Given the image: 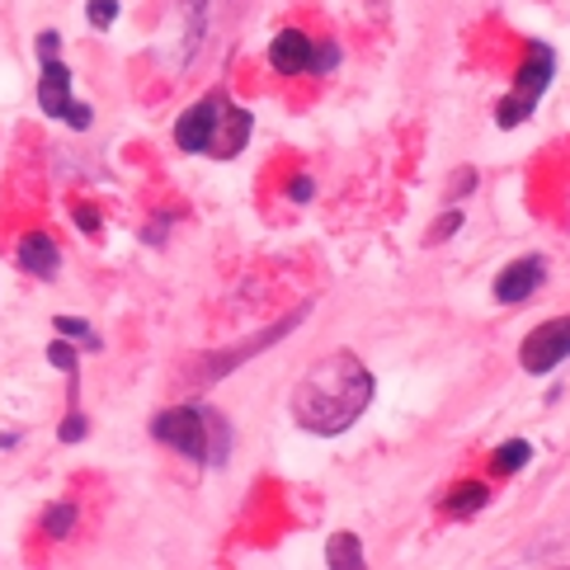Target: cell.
<instances>
[{"instance_id": "cell-1", "label": "cell", "mask_w": 570, "mask_h": 570, "mask_svg": "<svg viewBox=\"0 0 570 570\" xmlns=\"http://www.w3.org/2000/svg\"><path fill=\"white\" fill-rule=\"evenodd\" d=\"M368 401H372V372L349 349H340L302 372V382L293 387V420L307 434L330 439L345 434L368 411Z\"/></svg>"}, {"instance_id": "cell-2", "label": "cell", "mask_w": 570, "mask_h": 570, "mask_svg": "<svg viewBox=\"0 0 570 570\" xmlns=\"http://www.w3.org/2000/svg\"><path fill=\"white\" fill-rule=\"evenodd\" d=\"M151 434L166 443V448L203 462V467H222L226 453H231L226 420L218 411H208V405H175V411H160L151 420Z\"/></svg>"}, {"instance_id": "cell-3", "label": "cell", "mask_w": 570, "mask_h": 570, "mask_svg": "<svg viewBox=\"0 0 570 570\" xmlns=\"http://www.w3.org/2000/svg\"><path fill=\"white\" fill-rule=\"evenodd\" d=\"M561 359H570V316L542 320V326L519 345V363L528 372H551Z\"/></svg>"}, {"instance_id": "cell-4", "label": "cell", "mask_w": 570, "mask_h": 570, "mask_svg": "<svg viewBox=\"0 0 570 570\" xmlns=\"http://www.w3.org/2000/svg\"><path fill=\"white\" fill-rule=\"evenodd\" d=\"M222 95H208V99H199L193 109L175 123V141H180V151H208V141H212V133H218V114H222Z\"/></svg>"}, {"instance_id": "cell-5", "label": "cell", "mask_w": 570, "mask_h": 570, "mask_svg": "<svg viewBox=\"0 0 570 570\" xmlns=\"http://www.w3.org/2000/svg\"><path fill=\"white\" fill-rule=\"evenodd\" d=\"M542 278H547L542 260L538 255H524V260H514V264H505V270H500V278H495V297H500L505 307H514V302H528L532 293L542 288Z\"/></svg>"}, {"instance_id": "cell-6", "label": "cell", "mask_w": 570, "mask_h": 570, "mask_svg": "<svg viewBox=\"0 0 570 570\" xmlns=\"http://www.w3.org/2000/svg\"><path fill=\"white\" fill-rule=\"evenodd\" d=\"M251 128H255V118H251V114L236 109V104H222V114H218V133H212L208 151L218 156V160L241 156V151H245V141H251Z\"/></svg>"}, {"instance_id": "cell-7", "label": "cell", "mask_w": 570, "mask_h": 570, "mask_svg": "<svg viewBox=\"0 0 570 570\" xmlns=\"http://www.w3.org/2000/svg\"><path fill=\"white\" fill-rule=\"evenodd\" d=\"M551 71H557V57H551V48H547V43H532V48H528V62L519 66V85H514V95H519L528 109H538L542 91L551 85Z\"/></svg>"}, {"instance_id": "cell-8", "label": "cell", "mask_w": 570, "mask_h": 570, "mask_svg": "<svg viewBox=\"0 0 570 570\" xmlns=\"http://www.w3.org/2000/svg\"><path fill=\"white\" fill-rule=\"evenodd\" d=\"M312 52H316V43L307 39V33L283 29L278 39L270 43V62H274L278 76H302V71H312Z\"/></svg>"}, {"instance_id": "cell-9", "label": "cell", "mask_w": 570, "mask_h": 570, "mask_svg": "<svg viewBox=\"0 0 570 570\" xmlns=\"http://www.w3.org/2000/svg\"><path fill=\"white\" fill-rule=\"evenodd\" d=\"M71 104V71L62 57L43 62V81H39V109L48 118H62V109Z\"/></svg>"}, {"instance_id": "cell-10", "label": "cell", "mask_w": 570, "mask_h": 570, "mask_svg": "<svg viewBox=\"0 0 570 570\" xmlns=\"http://www.w3.org/2000/svg\"><path fill=\"white\" fill-rule=\"evenodd\" d=\"M20 264H24L29 274L52 278V274H57V264H62V255H57V245H52L43 231H33V236L20 241Z\"/></svg>"}, {"instance_id": "cell-11", "label": "cell", "mask_w": 570, "mask_h": 570, "mask_svg": "<svg viewBox=\"0 0 570 570\" xmlns=\"http://www.w3.org/2000/svg\"><path fill=\"white\" fill-rule=\"evenodd\" d=\"M486 505H490V490L481 486V481H467V486L448 490V500H443V509L457 514V519H472V514H476V509H486Z\"/></svg>"}, {"instance_id": "cell-12", "label": "cell", "mask_w": 570, "mask_h": 570, "mask_svg": "<svg viewBox=\"0 0 570 570\" xmlns=\"http://www.w3.org/2000/svg\"><path fill=\"white\" fill-rule=\"evenodd\" d=\"M326 561H330L335 570H363V547H359V538H353V532H335Z\"/></svg>"}, {"instance_id": "cell-13", "label": "cell", "mask_w": 570, "mask_h": 570, "mask_svg": "<svg viewBox=\"0 0 570 570\" xmlns=\"http://www.w3.org/2000/svg\"><path fill=\"white\" fill-rule=\"evenodd\" d=\"M528 457H532V448L524 439H514V443H505V448L495 453V472H519V467H528Z\"/></svg>"}, {"instance_id": "cell-14", "label": "cell", "mask_w": 570, "mask_h": 570, "mask_svg": "<svg viewBox=\"0 0 570 570\" xmlns=\"http://www.w3.org/2000/svg\"><path fill=\"white\" fill-rule=\"evenodd\" d=\"M57 335H66V340H81L85 349H99V335L85 326L81 316H57Z\"/></svg>"}, {"instance_id": "cell-15", "label": "cell", "mask_w": 570, "mask_h": 570, "mask_svg": "<svg viewBox=\"0 0 570 570\" xmlns=\"http://www.w3.org/2000/svg\"><path fill=\"white\" fill-rule=\"evenodd\" d=\"M43 528H48V538H66V532L76 528V505H52Z\"/></svg>"}, {"instance_id": "cell-16", "label": "cell", "mask_w": 570, "mask_h": 570, "mask_svg": "<svg viewBox=\"0 0 570 570\" xmlns=\"http://www.w3.org/2000/svg\"><path fill=\"white\" fill-rule=\"evenodd\" d=\"M85 14H91V24H95V29H114V20H118V0H91V6H85Z\"/></svg>"}, {"instance_id": "cell-17", "label": "cell", "mask_w": 570, "mask_h": 570, "mask_svg": "<svg viewBox=\"0 0 570 570\" xmlns=\"http://www.w3.org/2000/svg\"><path fill=\"white\" fill-rule=\"evenodd\" d=\"M48 359H52V368H62V372H71V378H76V349L66 345V335H62V340H52Z\"/></svg>"}, {"instance_id": "cell-18", "label": "cell", "mask_w": 570, "mask_h": 570, "mask_svg": "<svg viewBox=\"0 0 570 570\" xmlns=\"http://www.w3.org/2000/svg\"><path fill=\"white\" fill-rule=\"evenodd\" d=\"M335 66H340V48H335V43L312 52V71H335Z\"/></svg>"}, {"instance_id": "cell-19", "label": "cell", "mask_w": 570, "mask_h": 570, "mask_svg": "<svg viewBox=\"0 0 570 570\" xmlns=\"http://www.w3.org/2000/svg\"><path fill=\"white\" fill-rule=\"evenodd\" d=\"M85 430H91V420H85V415H66L62 420V443H81Z\"/></svg>"}, {"instance_id": "cell-20", "label": "cell", "mask_w": 570, "mask_h": 570, "mask_svg": "<svg viewBox=\"0 0 570 570\" xmlns=\"http://www.w3.org/2000/svg\"><path fill=\"white\" fill-rule=\"evenodd\" d=\"M62 118H66V123H71V128H76V133H85V128H91V109H85V104H76V99H71L66 109H62Z\"/></svg>"}, {"instance_id": "cell-21", "label": "cell", "mask_w": 570, "mask_h": 570, "mask_svg": "<svg viewBox=\"0 0 570 570\" xmlns=\"http://www.w3.org/2000/svg\"><path fill=\"white\" fill-rule=\"evenodd\" d=\"M462 226V212L453 208V212H443V218H439V226L430 231V241H443V236H453V231Z\"/></svg>"}, {"instance_id": "cell-22", "label": "cell", "mask_w": 570, "mask_h": 570, "mask_svg": "<svg viewBox=\"0 0 570 570\" xmlns=\"http://www.w3.org/2000/svg\"><path fill=\"white\" fill-rule=\"evenodd\" d=\"M312 193H316V184L307 180V175H297V180L288 184V199H293V203H307V199H312Z\"/></svg>"}, {"instance_id": "cell-23", "label": "cell", "mask_w": 570, "mask_h": 570, "mask_svg": "<svg viewBox=\"0 0 570 570\" xmlns=\"http://www.w3.org/2000/svg\"><path fill=\"white\" fill-rule=\"evenodd\" d=\"M57 43H62V39H57L52 29H48V33H39V62H52V57H57Z\"/></svg>"}, {"instance_id": "cell-24", "label": "cell", "mask_w": 570, "mask_h": 570, "mask_svg": "<svg viewBox=\"0 0 570 570\" xmlns=\"http://www.w3.org/2000/svg\"><path fill=\"white\" fill-rule=\"evenodd\" d=\"M76 226L85 231V236H95V231H99V218H95V208H76Z\"/></svg>"}]
</instances>
